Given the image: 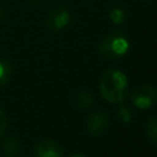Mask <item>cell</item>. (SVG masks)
<instances>
[{
    "label": "cell",
    "mask_w": 157,
    "mask_h": 157,
    "mask_svg": "<svg viewBox=\"0 0 157 157\" xmlns=\"http://www.w3.org/2000/svg\"><path fill=\"white\" fill-rule=\"evenodd\" d=\"M2 151L9 156H16L20 151V142L16 137L9 136L2 142Z\"/></svg>",
    "instance_id": "8"
},
{
    "label": "cell",
    "mask_w": 157,
    "mask_h": 157,
    "mask_svg": "<svg viewBox=\"0 0 157 157\" xmlns=\"http://www.w3.org/2000/svg\"><path fill=\"white\" fill-rule=\"evenodd\" d=\"M94 98L91 93H88L87 91H77L74 96H72V102L77 108L81 109H86L88 107L92 105Z\"/></svg>",
    "instance_id": "7"
},
{
    "label": "cell",
    "mask_w": 157,
    "mask_h": 157,
    "mask_svg": "<svg viewBox=\"0 0 157 157\" xmlns=\"http://www.w3.org/2000/svg\"><path fill=\"white\" fill-rule=\"evenodd\" d=\"M70 22V12L64 5L52 9L45 17V26L52 31H60Z\"/></svg>",
    "instance_id": "4"
},
{
    "label": "cell",
    "mask_w": 157,
    "mask_h": 157,
    "mask_svg": "<svg viewBox=\"0 0 157 157\" xmlns=\"http://www.w3.org/2000/svg\"><path fill=\"white\" fill-rule=\"evenodd\" d=\"M21 157H27V156H21Z\"/></svg>",
    "instance_id": "17"
},
{
    "label": "cell",
    "mask_w": 157,
    "mask_h": 157,
    "mask_svg": "<svg viewBox=\"0 0 157 157\" xmlns=\"http://www.w3.org/2000/svg\"><path fill=\"white\" fill-rule=\"evenodd\" d=\"M131 101L135 107L140 109H148L157 103V90L148 85L140 86L132 92Z\"/></svg>",
    "instance_id": "3"
},
{
    "label": "cell",
    "mask_w": 157,
    "mask_h": 157,
    "mask_svg": "<svg viewBox=\"0 0 157 157\" xmlns=\"http://www.w3.org/2000/svg\"><path fill=\"white\" fill-rule=\"evenodd\" d=\"M129 49L128 39L120 33H112L105 36L98 47L99 53L108 59H118L123 56Z\"/></svg>",
    "instance_id": "2"
},
{
    "label": "cell",
    "mask_w": 157,
    "mask_h": 157,
    "mask_svg": "<svg viewBox=\"0 0 157 157\" xmlns=\"http://www.w3.org/2000/svg\"><path fill=\"white\" fill-rule=\"evenodd\" d=\"M109 18H110V21H112L113 23L119 25V23H121V22L124 21V18H125V13H124V11H123L121 9L115 7V9H113V10L110 11V13H109Z\"/></svg>",
    "instance_id": "11"
},
{
    "label": "cell",
    "mask_w": 157,
    "mask_h": 157,
    "mask_svg": "<svg viewBox=\"0 0 157 157\" xmlns=\"http://www.w3.org/2000/svg\"><path fill=\"white\" fill-rule=\"evenodd\" d=\"M146 132L148 139L157 146V118H151L146 126Z\"/></svg>",
    "instance_id": "10"
},
{
    "label": "cell",
    "mask_w": 157,
    "mask_h": 157,
    "mask_svg": "<svg viewBox=\"0 0 157 157\" xmlns=\"http://www.w3.org/2000/svg\"><path fill=\"white\" fill-rule=\"evenodd\" d=\"M99 90L105 101L110 103H121L126 98L129 91L126 76L119 70H107L101 77Z\"/></svg>",
    "instance_id": "1"
},
{
    "label": "cell",
    "mask_w": 157,
    "mask_h": 157,
    "mask_svg": "<svg viewBox=\"0 0 157 157\" xmlns=\"http://www.w3.org/2000/svg\"><path fill=\"white\" fill-rule=\"evenodd\" d=\"M34 156L36 157H63L61 146L53 140H42L34 146Z\"/></svg>",
    "instance_id": "6"
},
{
    "label": "cell",
    "mask_w": 157,
    "mask_h": 157,
    "mask_svg": "<svg viewBox=\"0 0 157 157\" xmlns=\"http://www.w3.org/2000/svg\"><path fill=\"white\" fill-rule=\"evenodd\" d=\"M2 16H4V9L0 6V18H2Z\"/></svg>",
    "instance_id": "16"
},
{
    "label": "cell",
    "mask_w": 157,
    "mask_h": 157,
    "mask_svg": "<svg viewBox=\"0 0 157 157\" xmlns=\"http://www.w3.org/2000/svg\"><path fill=\"white\" fill-rule=\"evenodd\" d=\"M32 5H40L43 1H45V0H28Z\"/></svg>",
    "instance_id": "14"
},
{
    "label": "cell",
    "mask_w": 157,
    "mask_h": 157,
    "mask_svg": "<svg viewBox=\"0 0 157 157\" xmlns=\"http://www.w3.org/2000/svg\"><path fill=\"white\" fill-rule=\"evenodd\" d=\"M6 125H7V119H6V114L4 113L2 109H0V137L5 134L6 130Z\"/></svg>",
    "instance_id": "13"
},
{
    "label": "cell",
    "mask_w": 157,
    "mask_h": 157,
    "mask_svg": "<svg viewBox=\"0 0 157 157\" xmlns=\"http://www.w3.org/2000/svg\"><path fill=\"white\" fill-rule=\"evenodd\" d=\"M11 64L6 59H0V85H4L11 77Z\"/></svg>",
    "instance_id": "9"
},
{
    "label": "cell",
    "mask_w": 157,
    "mask_h": 157,
    "mask_svg": "<svg viewBox=\"0 0 157 157\" xmlns=\"http://www.w3.org/2000/svg\"><path fill=\"white\" fill-rule=\"evenodd\" d=\"M70 157H86V156L85 155H81V153H75V155H72Z\"/></svg>",
    "instance_id": "15"
},
{
    "label": "cell",
    "mask_w": 157,
    "mask_h": 157,
    "mask_svg": "<svg viewBox=\"0 0 157 157\" xmlns=\"http://www.w3.org/2000/svg\"><path fill=\"white\" fill-rule=\"evenodd\" d=\"M118 118L123 121V123H130L131 121V118H132V114L130 112V109L125 108V107H121L119 110H118Z\"/></svg>",
    "instance_id": "12"
},
{
    "label": "cell",
    "mask_w": 157,
    "mask_h": 157,
    "mask_svg": "<svg viewBox=\"0 0 157 157\" xmlns=\"http://www.w3.org/2000/svg\"><path fill=\"white\" fill-rule=\"evenodd\" d=\"M109 117L103 110H97L91 113L86 119V128L87 131L93 136H99L108 129Z\"/></svg>",
    "instance_id": "5"
}]
</instances>
